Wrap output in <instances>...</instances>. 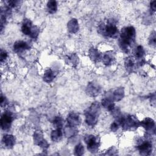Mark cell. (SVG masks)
<instances>
[{
  "mask_svg": "<svg viewBox=\"0 0 156 156\" xmlns=\"http://www.w3.org/2000/svg\"><path fill=\"white\" fill-rule=\"evenodd\" d=\"M101 91V87L96 83L90 82L87 87L86 92L88 95L90 96H98Z\"/></svg>",
  "mask_w": 156,
  "mask_h": 156,
  "instance_id": "10",
  "label": "cell"
},
{
  "mask_svg": "<svg viewBox=\"0 0 156 156\" xmlns=\"http://www.w3.org/2000/svg\"><path fill=\"white\" fill-rule=\"evenodd\" d=\"M100 105L98 102H94L85 110V122L87 125L91 127L94 126L98 121L100 113Z\"/></svg>",
  "mask_w": 156,
  "mask_h": 156,
  "instance_id": "3",
  "label": "cell"
},
{
  "mask_svg": "<svg viewBox=\"0 0 156 156\" xmlns=\"http://www.w3.org/2000/svg\"><path fill=\"white\" fill-rule=\"evenodd\" d=\"M136 63V62L135 61V58L132 57H128L126 58L124 61L125 68L129 72H131L135 69Z\"/></svg>",
  "mask_w": 156,
  "mask_h": 156,
  "instance_id": "20",
  "label": "cell"
},
{
  "mask_svg": "<svg viewBox=\"0 0 156 156\" xmlns=\"http://www.w3.org/2000/svg\"><path fill=\"white\" fill-rule=\"evenodd\" d=\"M32 26V21L26 18L24 19L21 25V32L23 34L29 36Z\"/></svg>",
  "mask_w": 156,
  "mask_h": 156,
  "instance_id": "17",
  "label": "cell"
},
{
  "mask_svg": "<svg viewBox=\"0 0 156 156\" xmlns=\"http://www.w3.org/2000/svg\"><path fill=\"white\" fill-rule=\"evenodd\" d=\"M124 96V90L122 87H118L110 95L112 100L115 101H119Z\"/></svg>",
  "mask_w": 156,
  "mask_h": 156,
  "instance_id": "16",
  "label": "cell"
},
{
  "mask_svg": "<svg viewBox=\"0 0 156 156\" xmlns=\"http://www.w3.org/2000/svg\"><path fill=\"white\" fill-rule=\"evenodd\" d=\"M66 60H67V64L72 66H75L78 63L79 58L76 54H72L68 56V57L66 58Z\"/></svg>",
  "mask_w": 156,
  "mask_h": 156,
  "instance_id": "25",
  "label": "cell"
},
{
  "mask_svg": "<svg viewBox=\"0 0 156 156\" xmlns=\"http://www.w3.org/2000/svg\"><path fill=\"white\" fill-rule=\"evenodd\" d=\"M14 116L12 112L9 110L4 111L1 117V127L4 131L9 130L13 120Z\"/></svg>",
  "mask_w": 156,
  "mask_h": 156,
  "instance_id": "7",
  "label": "cell"
},
{
  "mask_svg": "<svg viewBox=\"0 0 156 156\" xmlns=\"http://www.w3.org/2000/svg\"><path fill=\"white\" fill-rule=\"evenodd\" d=\"M136 148L141 155H148L152 152V144L151 141L149 139L140 138L137 141Z\"/></svg>",
  "mask_w": 156,
  "mask_h": 156,
  "instance_id": "6",
  "label": "cell"
},
{
  "mask_svg": "<svg viewBox=\"0 0 156 156\" xmlns=\"http://www.w3.org/2000/svg\"><path fill=\"white\" fill-rule=\"evenodd\" d=\"M84 141L87 144L88 150L91 153L98 152L100 146V139L98 136L93 135H86Z\"/></svg>",
  "mask_w": 156,
  "mask_h": 156,
  "instance_id": "5",
  "label": "cell"
},
{
  "mask_svg": "<svg viewBox=\"0 0 156 156\" xmlns=\"http://www.w3.org/2000/svg\"><path fill=\"white\" fill-rule=\"evenodd\" d=\"M140 126L143 127L149 134H151L152 132L155 133V121L152 118L149 117L145 118L144 119L140 122Z\"/></svg>",
  "mask_w": 156,
  "mask_h": 156,
  "instance_id": "8",
  "label": "cell"
},
{
  "mask_svg": "<svg viewBox=\"0 0 156 156\" xmlns=\"http://www.w3.org/2000/svg\"><path fill=\"white\" fill-rule=\"evenodd\" d=\"M136 37L135 29L133 26L124 27L119 34L118 43L121 49L128 53L133 44Z\"/></svg>",
  "mask_w": 156,
  "mask_h": 156,
  "instance_id": "1",
  "label": "cell"
},
{
  "mask_svg": "<svg viewBox=\"0 0 156 156\" xmlns=\"http://www.w3.org/2000/svg\"><path fill=\"white\" fill-rule=\"evenodd\" d=\"M53 126L55 129H62L64 124V119L60 116H57L52 121Z\"/></svg>",
  "mask_w": 156,
  "mask_h": 156,
  "instance_id": "26",
  "label": "cell"
},
{
  "mask_svg": "<svg viewBox=\"0 0 156 156\" xmlns=\"http://www.w3.org/2000/svg\"><path fill=\"white\" fill-rule=\"evenodd\" d=\"M76 127L70 126L68 125L65 129V134L67 137H72L74 136L77 133V130L76 129Z\"/></svg>",
  "mask_w": 156,
  "mask_h": 156,
  "instance_id": "27",
  "label": "cell"
},
{
  "mask_svg": "<svg viewBox=\"0 0 156 156\" xmlns=\"http://www.w3.org/2000/svg\"><path fill=\"white\" fill-rule=\"evenodd\" d=\"M63 136L62 129H55L52 130L51 133V138L54 142H58L61 140Z\"/></svg>",
  "mask_w": 156,
  "mask_h": 156,
  "instance_id": "22",
  "label": "cell"
},
{
  "mask_svg": "<svg viewBox=\"0 0 156 156\" xmlns=\"http://www.w3.org/2000/svg\"><path fill=\"white\" fill-rule=\"evenodd\" d=\"M39 33H40L39 28L37 26H33L29 36L31 38L34 40H36L39 35Z\"/></svg>",
  "mask_w": 156,
  "mask_h": 156,
  "instance_id": "28",
  "label": "cell"
},
{
  "mask_svg": "<svg viewBox=\"0 0 156 156\" xmlns=\"http://www.w3.org/2000/svg\"><path fill=\"white\" fill-rule=\"evenodd\" d=\"M14 52L16 53H22L30 49L29 43L23 40H18L14 43L13 46Z\"/></svg>",
  "mask_w": 156,
  "mask_h": 156,
  "instance_id": "11",
  "label": "cell"
},
{
  "mask_svg": "<svg viewBox=\"0 0 156 156\" xmlns=\"http://www.w3.org/2000/svg\"><path fill=\"white\" fill-rule=\"evenodd\" d=\"M7 104H8V101H7V99H6L5 96L1 94V107L3 108L4 107H5Z\"/></svg>",
  "mask_w": 156,
  "mask_h": 156,
  "instance_id": "34",
  "label": "cell"
},
{
  "mask_svg": "<svg viewBox=\"0 0 156 156\" xmlns=\"http://www.w3.org/2000/svg\"><path fill=\"white\" fill-rule=\"evenodd\" d=\"M156 43V36H155V32L153 31L149 38V44L152 46H155Z\"/></svg>",
  "mask_w": 156,
  "mask_h": 156,
  "instance_id": "30",
  "label": "cell"
},
{
  "mask_svg": "<svg viewBox=\"0 0 156 156\" xmlns=\"http://www.w3.org/2000/svg\"><path fill=\"white\" fill-rule=\"evenodd\" d=\"M89 57L91 60L94 62H99L102 58V55L100 52L93 47L91 48L89 50Z\"/></svg>",
  "mask_w": 156,
  "mask_h": 156,
  "instance_id": "19",
  "label": "cell"
},
{
  "mask_svg": "<svg viewBox=\"0 0 156 156\" xmlns=\"http://www.w3.org/2000/svg\"><path fill=\"white\" fill-rule=\"evenodd\" d=\"M66 120L68 125L74 127H77L80 122L79 114L75 112H70L68 115Z\"/></svg>",
  "mask_w": 156,
  "mask_h": 156,
  "instance_id": "12",
  "label": "cell"
},
{
  "mask_svg": "<svg viewBox=\"0 0 156 156\" xmlns=\"http://www.w3.org/2000/svg\"><path fill=\"white\" fill-rule=\"evenodd\" d=\"M54 77H55V74L51 69L49 68L44 71V73L43 74V80L46 82L49 83L52 82L54 80Z\"/></svg>",
  "mask_w": 156,
  "mask_h": 156,
  "instance_id": "23",
  "label": "cell"
},
{
  "mask_svg": "<svg viewBox=\"0 0 156 156\" xmlns=\"http://www.w3.org/2000/svg\"><path fill=\"white\" fill-rule=\"evenodd\" d=\"M134 58L137 60V63L140 65H141L144 63V55L145 54V51L141 45H138L134 49Z\"/></svg>",
  "mask_w": 156,
  "mask_h": 156,
  "instance_id": "13",
  "label": "cell"
},
{
  "mask_svg": "<svg viewBox=\"0 0 156 156\" xmlns=\"http://www.w3.org/2000/svg\"><path fill=\"white\" fill-rule=\"evenodd\" d=\"M119 126H120L119 123V122L116 120V121H114V122L111 124V126H110V129H111V130H112V132H115L118 129V128H119Z\"/></svg>",
  "mask_w": 156,
  "mask_h": 156,
  "instance_id": "32",
  "label": "cell"
},
{
  "mask_svg": "<svg viewBox=\"0 0 156 156\" xmlns=\"http://www.w3.org/2000/svg\"><path fill=\"white\" fill-rule=\"evenodd\" d=\"M102 61L103 63L106 66H109L114 62L115 60V53L112 51H107L103 55H102Z\"/></svg>",
  "mask_w": 156,
  "mask_h": 156,
  "instance_id": "15",
  "label": "cell"
},
{
  "mask_svg": "<svg viewBox=\"0 0 156 156\" xmlns=\"http://www.w3.org/2000/svg\"><path fill=\"white\" fill-rule=\"evenodd\" d=\"M119 122L120 126L125 130H133L138 127L140 126V121L133 115H125L116 119Z\"/></svg>",
  "mask_w": 156,
  "mask_h": 156,
  "instance_id": "4",
  "label": "cell"
},
{
  "mask_svg": "<svg viewBox=\"0 0 156 156\" xmlns=\"http://www.w3.org/2000/svg\"><path fill=\"white\" fill-rule=\"evenodd\" d=\"M7 52L3 49L1 50V54H0V60H1V62L2 63L3 62H4L6 58H7Z\"/></svg>",
  "mask_w": 156,
  "mask_h": 156,
  "instance_id": "33",
  "label": "cell"
},
{
  "mask_svg": "<svg viewBox=\"0 0 156 156\" xmlns=\"http://www.w3.org/2000/svg\"><path fill=\"white\" fill-rule=\"evenodd\" d=\"M98 31L102 35L108 38H115L119 34L116 21L113 18L108 19L105 23L100 24Z\"/></svg>",
  "mask_w": 156,
  "mask_h": 156,
  "instance_id": "2",
  "label": "cell"
},
{
  "mask_svg": "<svg viewBox=\"0 0 156 156\" xmlns=\"http://www.w3.org/2000/svg\"><path fill=\"white\" fill-rule=\"evenodd\" d=\"M150 8H151V10L153 12H155V10H156V1H153L151 2Z\"/></svg>",
  "mask_w": 156,
  "mask_h": 156,
  "instance_id": "35",
  "label": "cell"
},
{
  "mask_svg": "<svg viewBox=\"0 0 156 156\" xmlns=\"http://www.w3.org/2000/svg\"><path fill=\"white\" fill-rule=\"evenodd\" d=\"M20 2H21L20 1H16V0H12V1H6L7 6L10 7V9L17 7L18 5H20Z\"/></svg>",
  "mask_w": 156,
  "mask_h": 156,
  "instance_id": "31",
  "label": "cell"
},
{
  "mask_svg": "<svg viewBox=\"0 0 156 156\" xmlns=\"http://www.w3.org/2000/svg\"><path fill=\"white\" fill-rule=\"evenodd\" d=\"M15 137L12 135H5L2 138V144L7 149L12 148L15 144Z\"/></svg>",
  "mask_w": 156,
  "mask_h": 156,
  "instance_id": "14",
  "label": "cell"
},
{
  "mask_svg": "<svg viewBox=\"0 0 156 156\" xmlns=\"http://www.w3.org/2000/svg\"><path fill=\"white\" fill-rule=\"evenodd\" d=\"M34 141L35 144L42 147L43 149H47L49 146L46 140L43 138L42 133L38 130L35 131L34 133Z\"/></svg>",
  "mask_w": 156,
  "mask_h": 156,
  "instance_id": "9",
  "label": "cell"
},
{
  "mask_svg": "<svg viewBox=\"0 0 156 156\" xmlns=\"http://www.w3.org/2000/svg\"><path fill=\"white\" fill-rule=\"evenodd\" d=\"M46 7H47V10L49 13L53 14L55 13L57 10V4L55 1H54V0L49 1L47 2Z\"/></svg>",
  "mask_w": 156,
  "mask_h": 156,
  "instance_id": "24",
  "label": "cell"
},
{
  "mask_svg": "<svg viewBox=\"0 0 156 156\" xmlns=\"http://www.w3.org/2000/svg\"><path fill=\"white\" fill-rule=\"evenodd\" d=\"M84 153V147L83 146L79 143L77 144L74 148V154L76 155H82Z\"/></svg>",
  "mask_w": 156,
  "mask_h": 156,
  "instance_id": "29",
  "label": "cell"
},
{
  "mask_svg": "<svg viewBox=\"0 0 156 156\" xmlns=\"http://www.w3.org/2000/svg\"><path fill=\"white\" fill-rule=\"evenodd\" d=\"M101 104H102V105L105 108H106L110 112H111L115 107L114 101L112 100L110 95L105 96L103 99H102Z\"/></svg>",
  "mask_w": 156,
  "mask_h": 156,
  "instance_id": "18",
  "label": "cell"
},
{
  "mask_svg": "<svg viewBox=\"0 0 156 156\" xmlns=\"http://www.w3.org/2000/svg\"><path fill=\"white\" fill-rule=\"evenodd\" d=\"M68 30L71 33H76L79 30V23L77 20L76 18H73L67 24Z\"/></svg>",
  "mask_w": 156,
  "mask_h": 156,
  "instance_id": "21",
  "label": "cell"
}]
</instances>
